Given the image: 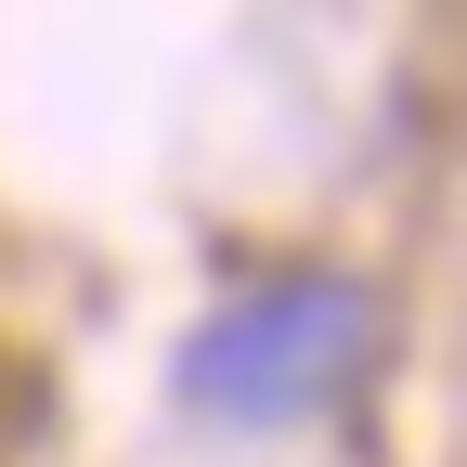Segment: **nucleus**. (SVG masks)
Masks as SVG:
<instances>
[{
    "instance_id": "1",
    "label": "nucleus",
    "mask_w": 467,
    "mask_h": 467,
    "mask_svg": "<svg viewBox=\"0 0 467 467\" xmlns=\"http://www.w3.org/2000/svg\"><path fill=\"white\" fill-rule=\"evenodd\" d=\"M350 325H364L350 285H260V299H234V312L195 337L182 389L208 402V416H247V429H260V416H299V402L337 389Z\"/></svg>"
}]
</instances>
